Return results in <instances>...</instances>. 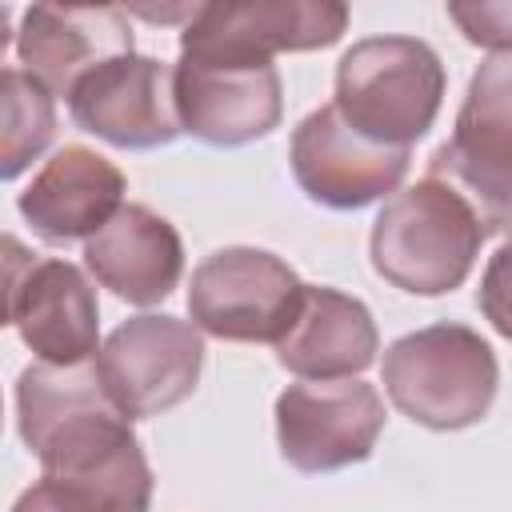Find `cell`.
<instances>
[{
  "instance_id": "obj_14",
  "label": "cell",
  "mask_w": 512,
  "mask_h": 512,
  "mask_svg": "<svg viewBox=\"0 0 512 512\" xmlns=\"http://www.w3.org/2000/svg\"><path fill=\"white\" fill-rule=\"evenodd\" d=\"M124 52H132V24L116 4H32L20 16L16 60L52 96L68 100L88 72Z\"/></svg>"
},
{
  "instance_id": "obj_17",
  "label": "cell",
  "mask_w": 512,
  "mask_h": 512,
  "mask_svg": "<svg viewBox=\"0 0 512 512\" xmlns=\"http://www.w3.org/2000/svg\"><path fill=\"white\" fill-rule=\"evenodd\" d=\"M272 348L280 368L300 380H348L376 360L380 332L364 300L340 288L308 284L296 320Z\"/></svg>"
},
{
  "instance_id": "obj_7",
  "label": "cell",
  "mask_w": 512,
  "mask_h": 512,
  "mask_svg": "<svg viewBox=\"0 0 512 512\" xmlns=\"http://www.w3.org/2000/svg\"><path fill=\"white\" fill-rule=\"evenodd\" d=\"M8 248L4 316L40 364H92L100 356V304L92 280L56 256H28L16 236Z\"/></svg>"
},
{
  "instance_id": "obj_18",
  "label": "cell",
  "mask_w": 512,
  "mask_h": 512,
  "mask_svg": "<svg viewBox=\"0 0 512 512\" xmlns=\"http://www.w3.org/2000/svg\"><path fill=\"white\" fill-rule=\"evenodd\" d=\"M0 176L16 180L56 136V104L52 92L32 80L24 68H4L0 76Z\"/></svg>"
},
{
  "instance_id": "obj_16",
  "label": "cell",
  "mask_w": 512,
  "mask_h": 512,
  "mask_svg": "<svg viewBox=\"0 0 512 512\" xmlns=\"http://www.w3.org/2000/svg\"><path fill=\"white\" fill-rule=\"evenodd\" d=\"M88 272L128 304H160L184 272L180 232L148 204H124L88 244Z\"/></svg>"
},
{
  "instance_id": "obj_13",
  "label": "cell",
  "mask_w": 512,
  "mask_h": 512,
  "mask_svg": "<svg viewBox=\"0 0 512 512\" xmlns=\"http://www.w3.org/2000/svg\"><path fill=\"white\" fill-rule=\"evenodd\" d=\"M348 8L336 0H248L200 4L180 28L184 56L272 60L276 52H312L344 36Z\"/></svg>"
},
{
  "instance_id": "obj_3",
  "label": "cell",
  "mask_w": 512,
  "mask_h": 512,
  "mask_svg": "<svg viewBox=\"0 0 512 512\" xmlns=\"http://www.w3.org/2000/svg\"><path fill=\"white\" fill-rule=\"evenodd\" d=\"M444 84V64L428 40L368 36L340 56L332 104L356 132L412 148L436 124Z\"/></svg>"
},
{
  "instance_id": "obj_5",
  "label": "cell",
  "mask_w": 512,
  "mask_h": 512,
  "mask_svg": "<svg viewBox=\"0 0 512 512\" xmlns=\"http://www.w3.org/2000/svg\"><path fill=\"white\" fill-rule=\"evenodd\" d=\"M304 280L264 248L232 244L204 256L188 284V316L232 344H276L300 312Z\"/></svg>"
},
{
  "instance_id": "obj_8",
  "label": "cell",
  "mask_w": 512,
  "mask_h": 512,
  "mask_svg": "<svg viewBox=\"0 0 512 512\" xmlns=\"http://www.w3.org/2000/svg\"><path fill=\"white\" fill-rule=\"evenodd\" d=\"M204 368V336L192 320L144 312L108 332L96 372L128 420H152L184 404Z\"/></svg>"
},
{
  "instance_id": "obj_4",
  "label": "cell",
  "mask_w": 512,
  "mask_h": 512,
  "mask_svg": "<svg viewBox=\"0 0 512 512\" xmlns=\"http://www.w3.org/2000/svg\"><path fill=\"white\" fill-rule=\"evenodd\" d=\"M428 176L472 204L484 236L512 232V52L480 60L452 136L428 156Z\"/></svg>"
},
{
  "instance_id": "obj_11",
  "label": "cell",
  "mask_w": 512,
  "mask_h": 512,
  "mask_svg": "<svg viewBox=\"0 0 512 512\" xmlns=\"http://www.w3.org/2000/svg\"><path fill=\"white\" fill-rule=\"evenodd\" d=\"M176 112L188 136L212 148L264 140L284 116V88L272 60L184 56L176 60Z\"/></svg>"
},
{
  "instance_id": "obj_9",
  "label": "cell",
  "mask_w": 512,
  "mask_h": 512,
  "mask_svg": "<svg viewBox=\"0 0 512 512\" xmlns=\"http://www.w3.org/2000/svg\"><path fill=\"white\" fill-rule=\"evenodd\" d=\"M384 400L360 376L300 380L276 396L280 456L308 476L340 472L372 456L384 432Z\"/></svg>"
},
{
  "instance_id": "obj_19",
  "label": "cell",
  "mask_w": 512,
  "mask_h": 512,
  "mask_svg": "<svg viewBox=\"0 0 512 512\" xmlns=\"http://www.w3.org/2000/svg\"><path fill=\"white\" fill-rule=\"evenodd\" d=\"M448 20L464 32L468 44L512 52V0H480V4H448Z\"/></svg>"
},
{
  "instance_id": "obj_6",
  "label": "cell",
  "mask_w": 512,
  "mask_h": 512,
  "mask_svg": "<svg viewBox=\"0 0 512 512\" xmlns=\"http://www.w3.org/2000/svg\"><path fill=\"white\" fill-rule=\"evenodd\" d=\"M32 456L44 480L64 488L84 512H148L152 468L132 432V420L116 404L72 416L48 432Z\"/></svg>"
},
{
  "instance_id": "obj_20",
  "label": "cell",
  "mask_w": 512,
  "mask_h": 512,
  "mask_svg": "<svg viewBox=\"0 0 512 512\" xmlns=\"http://www.w3.org/2000/svg\"><path fill=\"white\" fill-rule=\"evenodd\" d=\"M476 304H480L484 320H488L504 340H512V232H508V240L488 256L484 276H480Z\"/></svg>"
},
{
  "instance_id": "obj_1",
  "label": "cell",
  "mask_w": 512,
  "mask_h": 512,
  "mask_svg": "<svg viewBox=\"0 0 512 512\" xmlns=\"http://www.w3.org/2000/svg\"><path fill=\"white\" fill-rule=\"evenodd\" d=\"M480 244L484 228L472 204L428 172L384 200L368 236L376 276L412 296H444L460 288Z\"/></svg>"
},
{
  "instance_id": "obj_15",
  "label": "cell",
  "mask_w": 512,
  "mask_h": 512,
  "mask_svg": "<svg viewBox=\"0 0 512 512\" xmlns=\"http://www.w3.org/2000/svg\"><path fill=\"white\" fill-rule=\"evenodd\" d=\"M124 192L128 180L108 156L84 144H64L44 160V168L20 192L16 208L40 240L88 244L124 208Z\"/></svg>"
},
{
  "instance_id": "obj_12",
  "label": "cell",
  "mask_w": 512,
  "mask_h": 512,
  "mask_svg": "<svg viewBox=\"0 0 512 512\" xmlns=\"http://www.w3.org/2000/svg\"><path fill=\"white\" fill-rule=\"evenodd\" d=\"M68 112L76 128L112 148L148 152L172 144L184 132L176 112V64L124 52L72 88Z\"/></svg>"
},
{
  "instance_id": "obj_21",
  "label": "cell",
  "mask_w": 512,
  "mask_h": 512,
  "mask_svg": "<svg viewBox=\"0 0 512 512\" xmlns=\"http://www.w3.org/2000/svg\"><path fill=\"white\" fill-rule=\"evenodd\" d=\"M12 512H84L64 488H56L52 480H36L32 488H24L20 492V500L12 504Z\"/></svg>"
},
{
  "instance_id": "obj_10",
  "label": "cell",
  "mask_w": 512,
  "mask_h": 512,
  "mask_svg": "<svg viewBox=\"0 0 512 512\" xmlns=\"http://www.w3.org/2000/svg\"><path fill=\"white\" fill-rule=\"evenodd\" d=\"M288 164L308 200L336 212H352L400 192L412 164V148L380 144L356 132L336 112V104H324L296 124Z\"/></svg>"
},
{
  "instance_id": "obj_2",
  "label": "cell",
  "mask_w": 512,
  "mask_h": 512,
  "mask_svg": "<svg viewBox=\"0 0 512 512\" xmlns=\"http://www.w3.org/2000/svg\"><path fill=\"white\" fill-rule=\"evenodd\" d=\"M380 376L388 400L432 432L480 424L500 388L492 344L456 320H440L392 340L384 348Z\"/></svg>"
}]
</instances>
